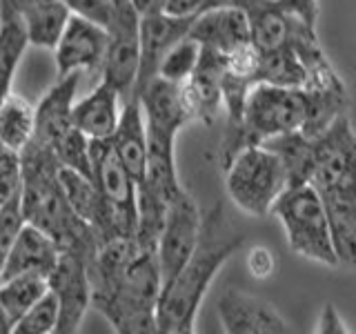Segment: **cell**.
<instances>
[{"mask_svg":"<svg viewBox=\"0 0 356 334\" xmlns=\"http://www.w3.org/2000/svg\"><path fill=\"white\" fill-rule=\"evenodd\" d=\"M245 245V234L227 221L225 205L216 203L203 214V230L194 254L170 283L163 285L159 312V332L163 334H194L196 317L207 296L216 274Z\"/></svg>","mask_w":356,"mask_h":334,"instance_id":"obj_1","label":"cell"},{"mask_svg":"<svg viewBox=\"0 0 356 334\" xmlns=\"http://www.w3.org/2000/svg\"><path fill=\"white\" fill-rule=\"evenodd\" d=\"M161 292L163 274L159 256L152 250H140L114 281L94 292L92 308L120 334H154L159 332L156 312Z\"/></svg>","mask_w":356,"mask_h":334,"instance_id":"obj_2","label":"cell"},{"mask_svg":"<svg viewBox=\"0 0 356 334\" xmlns=\"http://www.w3.org/2000/svg\"><path fill=\"white\" fill-rule=\"evenodd\" d=\"M307 120V94L303 87H278L256 83L245 103L243 118L236 127H225L218 150L222 172L236 154L252 145H263L278 134L303 129Z\"/></svg>","mask_w":356,"mask_h":334,"instance_id":"obj_3","label":"cell"},{"mask_svg":"<svg viewBox=\"0 0 356 334\" xmlns=\"http://www.w3.org/2000/svg\"><path fill=\"white\" fill-rule=\"evenodd\" d=\"M272 216H276L283 225L287 245L298 256L327 267H339L332 245L325 198L314 185L305 183L287 187L276 198Z\"/></svg>","mask_w":356,"mask_h":334,"instance_id":"obj_4","label":"cell"},{"mask_svg":"<svg viewBox=\"0 0 356 334\" xmlns=\"http://www.w3.org/2000/svg\"><path fill=\"white\" fill-rule=\"evenodd\" d=\"M225 189L232 203L245 214L270 216L276 198L287 189L285 167L265 145H252L238 152L225 170Z\"/></svg>","mask_w":356,"mask_h":334,"instance_id":"obj_5","label":"cell"},{"mask_svg":"<svg viewBox=\"0 0 356 334\" xmlns=\"http://www.w3.org/2000/svg\"><path fill=\"white\" fill-rule=\"evenodd\" d=\"M92 178L107 207V228L103 241L114 237L136 239L138 183L120 163L109 141H92Z\"/></svg>","mask_w":356,"mask_h":334,"instance_id":"obj_6","label":"cell"},{"mask_svg":"<svg viewBox=\"0 0 356 334\" xmlns=\"http://www.w3.org/2000/svg\"><path fill=\"white\" fill-rule=\"evenodd\" d=\"M316 170L312 176L323 196L356 198V129L348 114L314 136Z\"/></svg>","mask_w":356,"mask_h":334,"instance_id":"obj_7","label":"cell"},{"mask_svg":"<svg viewBox=\"0 0 356 334\" xmlns=\"http://www.w3.org/2000/svg\"><path fill=\"white\" fill-rule=\"evenodd\" d=\"M107 33L109 42L100 78L114 85L127 100L134 96L140 70V14L131 0H114Z\"/></svg>","mask_w":356,"mask_h":334,"instance_id":"obj_8","label":"cell"},{"mask_svg":"<svg viewBox=\"0 0 356 334\" xmlns=\"http://www.w3.org/2000/svg\"><path fill=\"white\" fill-rule=\"evenodd\" d=\"M200 230H203V214H200L196 200L185 192L167 209L165 228L159 239V248H156L163 285L170 283L181 272V267L187 263L189 256L194 254L200 239Z\"/></svg>","mask_w":356,"mask_h":334,"instance_id":"obj_9","label":"cell"},{"mask_svg":"<svg viewBox=\"0 0 356 334\" xmlns=\"http://www.w3.org/2000/svg\"><path fill=\"white\" fill-rule=\"evenodd\" d=\"M49 289L58 301V330L56 334H76L81 330L94 299L89 267L81 254H60L58 265L49 274Z\"/></svg>","mask_w":356,"mask_h":334,"instance_id":"obj_10","label":"cell"},{"mask_svg":"<svg viewBox=\"0 0 356 334\" xmlns=\"http://www.w3.org/2000/svg\"><path fill=\"white\" fill-rule=\"evenodd\" d=\"M216 315L227 334H287L292 326L265 299L227 287L218 299Z\"/></svg>","mask_w":356,"mask_h":334,"instance_id":"obj_11","label":"cell"},{"mask_svg":"<svg viewBox=\"0 0 356 334\" xmlns=\"http://www.w3.org/2000/svg\"><path fill=\"white\" fill-rule=\"evenodd\" d=\"M107 27L74 14L58 47L54 49L56 72H58V76H67L74 72L83 74L100 70L107 54Z\"/></svg>","mask_w":356,"mask_h":334,"instance_id":"obj_12","label":"cell"},{"mask_svg":"<svg viewBox=\"0 0 356 334\" xmlns=\"http://www.w3.org/2000/svg\"><path fill=\"white\" fill-rule=\"evenodd\" d=\"M196 16H172V14H149L140 16V70L138 83L134 94L159 78L161 63L165 54L170 51L178 40L189 36V29L194 25Z\"/></svg>","mask_w":356,"mask_h":334,"instance_id":"obj_13","label":"cell"},{"mask_svg":"<svg viewBox=\"0 0 356 334\" xmlns=\"http://www.w3.org/2000/svg\"><path fill=\"white\" fill-rule=\"evenodd\" d=\"M225 54L203 47L194 74L183 83L192 118L203 125H214L222 109V78H225Z\"/></svg>","mask_w":356,"mask_h":334,"instance_id":"obj_14","label":"cell"},{"mask_svg":"<svg viewBox=\"0 0 356 334\" xmlns=\"http://www.w3.org/2000/svg\"><path fill=\"white\" fill-rule=\"evenodd\" d=\"M81 85V72L58 76L36 107V136L31 143L51 150L65 134L74 129V105Z\"/></svg>","mask_w":356,"mask_h":334,"instance_id":"obj_15","label":"cell"},{"mask_svg":"<svg viewBox=\"0 0 356 334\" xmlns=\"http://www.w3.org/2000/svg\"><path fill=\"white\" fill-rule=\"evenodd\" d=\"M140 105L147 120V129L167 134V136H178L187 122H192V111H189L183 85L165 81V78H154L138 94Z\"/></svg>","mask_w":356,"mask_h":334,"instance_id":"obj_16","label":"cell"},{"mask_svg":"<svg viewBox=\"0 0 356 334\" xmlns=\"http://www.w3.org/2000/svg\"><path fill=\"white\" fill-rule=\"evenodd\" d=\"M189 36L200 42V47L216 49L220 54H232L252 40V25L245 9L238 7H216L198 14Z\"/></svg>","mask_w":356,"mask_h":334,"instance_id":"obj_17","label":"cell"},{"mask_svg":"<svg viewBox=\"0 0 356 334\" xmlns=\"http://www.w3.org/2000/svg\"><path fill=\"white\" fill-rule=\"evenodd\" d=\"M114 148L120 163L134 176V181L143 183L145 172H147V120L138 96H129L122 105V114L116 132L107 138Z\"/></svg>","mask_w":356,"mask_h":334,"instance_id":"obj_18","label":"cell"},{"mask_svg":"<svg viewBox=\"0 0 356 334\" xmlns=\"http://www.w3.org/2000/svg\"><path fill=\"white\" fill-rule=\"evenodd\" d=\"M122 94L114 85L100 78V83L74 105V127L89 141H107L120 122Z\"/></svg>","mask_w":356,"mask_h":334,"instance_id":"obj_19","label":"cell"},{"mask_svg":"<svg viewBox=\"0 0 356 334\" xmlns=\"http://www.w3.org/2000/svg\"><path fill=\"white\" fill-rule=\"evenodd\" d=\"M60 245L56 243L47 232L31 225L25 221L14 241V248L9 252V259L3 272V281L9 276L25 274V272H40L49 276L60 259Z\"/></svg>","mask_w":356,"mask_h":334,"instance_id":"obj_20","label":"cell"},{"mask_svg":"<svg viewBox=\"0 0 356 334\" xmlns=\"http://www.w3.org/2000/svg\"><path fill=\"white\" fill-rule=\"evenodd\" d=\"M58 181L63 187V194L67 198V203L72 205L78 218H83L87 225H92V230L98 237V245L105 239V228H107V207L105 200L100 196V189L92 176L81 174L70 167L58 170Z\"/></svg>","mask_w":356,"mask_h":334,"instance_id":"obj_21","label":"cell"},{"mask_svg":"<svg viewBox=\"0 0 356 334\" xmlns=\"http://www.w3.org/2000/svg\"><path fill=\"white\" fill-rule=\"evenodd\" d=\"M263 145L281 159L287 174V187L312 183V176H314L316 170V152L314 138L307 136L303 129L278 134V136H272Z\"/></svg>","mask_w":356,"mask_h":334,"instance_id":"obj_22","label":"cell"},{"mask_svg":"<svg viewBox=\"0 0 356 334\" xmlns=\"http://www.w3.org/2000/svg\"><path fill=\"white\" fill-rule=\"evenodd\" d=\"M72 16L74 11L65 0H42V3L29 7L22 14V25L27 29L29 45L38 49L54 51L58 47Z\"/></svg>","mask_w":356,"mask_h":334,"instance_id":"obj_23","label":"cell"},{"mask_svg":"<svg viewBox=\"0 0 356 334\" xmlns=\"http://www.w3.org/2000/svg\"><path fill=\"white\" fill-rule=\"evenodd\" d=\"M36 136V107L18 94H9L0 103V145L22 154Z\"/></svg>","mask_w":356,"mask_h":334,"instance_id":"obj_24","label":"cell"},{"mask_svg":"<svg viewBox=\"0 0 356 334\" xmlns=\"http://www.w3.org/2000/svg\"><path fill=\"white\" fill-rule=\"evenodd\" d=\"M252 25V42L261 51L281 49L289 45L296 18L285 14L276 5V0H261L259 5L248 11Z\"/></svg>","mask_w":356,"mask_h":334,"instance_id":"obj_25","label":"cell"},{"mask_svg":"<svg viewBox=\"0 0 356 334\" xmlns=\"http://www.w3.org/2000/svg\"><path fill=\"white\" fill-rule=\"evenodd\" d=\"M339 267H356V198L323 196Z\"/></svg>","mask_w":356,"mask_h":334,"instance_id":"obj_26","label":"cell"},{"mask_svg":"<svg viewBox=\"0 0 356 334\" xmlns=\"http://www.w3.org/2000/svg\"><path fill=\"white\" fill-rule=\"evenodd\" d=\"M31 47L27 38V29L22 25V18L0 20V103L14 94V78L25 58L27 49Z\"/></svg>","mask_w":356,"mask_h":334,"instance_id":"obj_27","label":"cell"},{"mask_svg":"<svg viewBox=\"0 0 356 334\" xmlns=\"http://www.w3.org/2000/svg\"><path fill=\"white\" fill-rule=\"evenodd\" d=\"M47 292H49V276H44L40 272L16 274L0 281V305L9 312L11 319L18 321Z\"/></svg>","mask_w":356,"mask_h":334,"instance_id":"obj_28","label":"cell"},{"mask_svg":"<svg viewBox=\"0 0 356 334\" xmlns=\"http://www.w3.org/2000/svg\"><path fill=\"white\" fill-rule=\"evenodd\" d=\"M307 81V70L300 63L298 54L289 47L261 51L256 83H270L278 87H303Z\"/></svg>","mask_w":356,"mask_h":334,"instance_id":"obj_29","label":"cell"},{"mask_svg":"<svg viewBox=\"0 0 356 334\" xmlns=\"http://www.w3.org/2000/svg\"><path fill=\"white\" fill-rule=\"evenodd\" d=\"M200 51H203L200 42L194 40L192 36H185L183 40H178L174 47L165 54L159 76L165 78V81L183 85L187 78L194 74L196 65L200 61Z\"/></svg>","mask_w":356,"mask_h":334,"instance_id":"obj_30","label":"cell"},{"mask_svg":"<svg viewBox=\"0 0 356 334\" xmlns=\"http://www.w3.org/2000/svg\"><path fill=\"white\" fill-rule=\"evenodd\" d=\"M51 152L63 167L92 176V141L81 129L74 127L70 134H65L51 148Z\"/></svg>","mask_w":356,"mask_h":334,"instance_id":"obj_31","label":"cell"},{"mask_svg":"<svg viewBox=\"0 0 356 334\" xmlns=\"http://www.w3.org/2000/svg\"><path fill=\"white\" fill-rule=\"evenodd\" d=\"M56 330H58V301L51 289L38 303H33L14 326V334H54Z\"/></svg>","mask_w":356,"mask_h":334,"instance_id":"obj_32","label":"cell"},{"mask_svg":"<svg viewBox=\"0 0 356 334\" xmlns=\"http://www.w3.org/2000/svg\"><path fill=\"white\" fill-rule=\"evenodd\" d=\"M25 225V212H22V187L0 207V281L9 259V252L14 248L20 228Z\"/></svg>","mask_w":356,"mask_h":334,"instance_id":"obj_33","label":"cell"},{"mask_svg":"<svg viewBox=\"0 0 356 334\" xmlns=\"http://www.w3.org/2000/svg\"><path fill=\"white\" fill-rule=\"evenodd\" d=\"M22 187L20 154L9 152L0 145V207Z\"/></svg>","mask_w":356,"mask_h":334,"instance_id":"obj_34","label":"cell"},{"mask_svg":"<svg viewBox=\"0 0 356 334\" xmlns=\"http://www.w3.org/2000/svg\"><path fill=\"white\" fill-rule=\"evenodd\" d=\"M76 16H83L92 22L107 27L114 14V0H65Z\"/></svg>","mask_w":356,"mask_h":334,"instance_id":"obj_35","label":"cell"},{"mask_svg":"<svg viewBox=\"0 0 356 334\" xmlns=\"http://www.w3.org/2000/svg\"><path fill=\"white\" fill-rule=\"evenodd\" d=\"M276 5L281 7L285 14L303 20L305 25L316 29L318 22V0H276Z\"/></svg>","mask_w":356,"mask_h":334,"instance_id":"obj_36","label":"cell"},{"mask_svg":"<svg viewBox=\"0 0 356 334\" xmlns=\"http://www.w3.org/2000/svg\"><path fill=\"white\" fill-rule=\"evenodd\" d=\"M316 332L318 334H350L352 330L348 328V323L343 321L337 305L327 303L325 308L321 310V317H318V323H316Z\"/></svg>","mask_w":356,"mask_h":334,"instance_id":"obj_37","label":"cell"},{"mask_svg":"<svg viewBox=\"0 0 356 334\" xmlns=\"http://www.w3.org/2000/svg\"><path fill=\"white\" fill-rule=\"evenodd\" d=\"M274 254L259 245V248H252L248 254V270L252 272V276L256 278H267L274 272Z\"/></svg>","mask_w":356,"mask_h":334,"instance_id":"obj_38","label":"cell"},{"mask_svg":"<svg viewBox=\"0 0 356 334\" xmlns=\"http://www.w3.org/2000/svg\"><path fill=\"white\" fill-rule=\"evenodd\" d=\"M165 14L172 16H198L203 14V0H167Z\"/></svg>","mask_w":356,"mask_h":334,"instance_id":"obj_39","label":"cell"},{"mask_svg":"<svg viewBox=\"0 0 356 334\" xmlns=\"http://www.w3.org/2000/svg\"><path fill=\"white\" fill-rule=\"evenodd\" d=\"M42 3V0H0V20L7 18H22V14L33 7Z\"/></svg>","mask_w":356,"mask_h":334,"instance_id":"obj_40","label":"cell"},{"mask_svg":"<svg viewBox=\"0 0 356 334\" xmlns=\"http://www.w3.org/2000/svg\"><path fill=\"white\" fill-rule=\"evenodd\" d=\"M131 3L140 16H149V14H161V11H165L167 0H131Z\"/></svg>","mask_w":356,"mask_h":334,"instance_id":"obj_41","label":"cell"},{"mask_svg":"<svg viewBox=\"0 0 356 334\" xmlns=\"http://www.w3.org/2000/svg\"><path fill=\"white\" fill-rule=\"evenodd\" d=\"M14 326H16V321L11 319V315L3 305H0V334H14Z\"/></svg>","mask_w":356,"mask_h":334,"instance_id":"obj_42","label":"cell"}]
</instances>
